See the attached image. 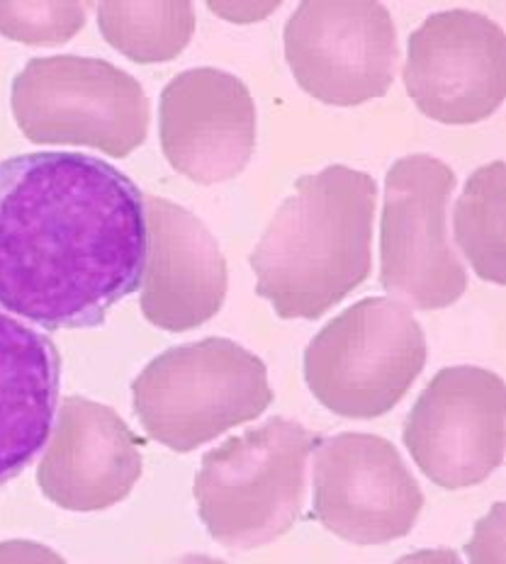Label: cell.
Listing matches in <instances>:
<instances>
[{
    "label": "cell",
    "mask_w": 506,
    "mask_h": 564,
    "mask_svg": "<svg viewBox=\"0 0 506 564\" xmlns=\"http://www.w3.org/2000/svg\"><path fill=\"white\" fill-rule=\"evenodd\" d=\"M144 193L64 151L0 163V307L50 332L100 326L141 285Z\"/></svg>",
    "instance_id": "6da1fadb"
},
{
    "label": "cell",
    "mask_w": 506,
    "mask_h": 564,
    "mask_svg": "<svg viewBox=\"0 0 506 564\" xmlns=\"http://www.w3.org/2000/svg\"><path fill=\"white\" fill-rule=\"evenodd\" d=\"M373 175L329 166L302 175L251 253L258 297L280 319H320L373 268Z\"/></svg>",
    "instance_id": "7a4b0ae2"
},
{
    "label": "cell",
    "mask_w": 506,
    "mask_h": 564,
    "mask_svg": "<svg viewBox=\"0 0 506 564\" xmlns=\"http://www.w3.org/2000/svg\"><path fill=\"white\" fill-rule=\"evenodd\" d=\"M316 443L314 431L276 416L209 451L193 489L207 533L239 552L286 535L302 513Z\"/></svg>",
    "instance_id": "3957f363"
},
{
    "label": "cell",
    "mask_w": 506,
    "mask_h": 564,
    "mask_svg": "<svg viewBox=\"0 0 506 564\" xmlns=\"http://www.w3.org/2000/svg\"><path fill=\"white\" fill-rule=\"evenodd\" d=\"M132 394L141 426L175 453L258 419L273 402L263 360L229 338L161 352L141 370Z\"/></svg>",
    "instance_id": "277c9868"
},
{
    "label": "cell",
    "mask_w": 506,
    "mask_h": 564,
    "mask_svg": "<svg viewBox=\"0 0 506 564\" xmlns=\"http://www.w3.org/2000/svg\"><path fill=\"white\" fill-rule=\"evenodd\" d=\"M427 356V338L407 304L368 297L312 338L304 350V380L334 414L375 419L402 402Z\"/></svg>",
    "instance_id": "5b68a950"
},
{
    "label": "cell",
    "mask_w": 506,
    "mask_h": 564,
    "mask_svg": "<svg viewBox=\"0 0 506 564\" xmlns=\"http://www.w3.org/2000/svg\"><path fill=\"white\" fill-rule=\"evenodd\" d=\"M13 115L32 144L125 159L144 144L149 98L134 76L93 56H37L13 80Z\"/></svg>",
    "instance_id": "8992f818"
},
{
    "label": "cell",
    "mask_w": 506,
    "mask_h": 564,
    "mask_svg": "<svg viewBox=\"0 0 506 564\" xmlns=\"http://www.w3.org/2000/svg\"><path fill=\"white\" fill-rule=\"evenodd\" d=\"M453 169L437 156L411 154L387 173L380 225V282L419 310L451 307L465 295L467 273L445 231Z\"/></svg>",
    "instance_id": "52a82bcc"
},
{
    "label": "cell",
    "mask_w": 506,
    "mask_h": 564,
    "mask_svg": "<svg viewBox=\"0 0 506 564\" xmlns=\"http://www.w3.org/2000/svg\"><path fill=\"white\" fill-rule=\"evenodd\" d=\"M286 56L304 93L353 108L383 98L395 80V20L375 0H304L286 25Z\"/></svg>",
    "instance_id": "ba28073f"
},
{
    "label": "cell",
    "mask_w": 506,
    "mask_h": 564,
    "mask_svg": "<svg viewBox=\"0 0 506 564\" xmlns=\"http://www.w3.org/2000/svg\"><path fill=\"white\" fill-rule=\"evenodd\" d=\"M405 445L433 485L457 491L485 481L504 460V380L475 366L443 368L411 409Z\"/></svg>",
    "instance_id": "9c48e42d"
},
{
    "label": "cell",
    "mask_w": 506,
    "mask_h": 564,
    "mask_svg": "<svg viewBox=\"0 0 506 564\" xmlns=\"http://www.w3.org/2000/svg\"><path fill=\"white\" fill-rule=\"evenodd\" d=\"M423 494L390 441L338 433L314 445V516L353 545H383L409 535Z\"/></svg>",
    "instance_id": "30bf717a"
},
{
    "label": "cell",
    "mask_w": 506,
    "mask_h": 564,
    "mask_svg": "<svg viewBox=\"0 0 506 564\" xmlns=\"http://www.w3.org/2000/svg\"><path fill=\"white\" fill-rule=\"evenodd\" d=\"M405 86L417 108L441 124H477L506 98V37L473 10H443L411 32Z\"/></svg>",
    "instance_id": "8fae6325"
},
{
    "label": "cell",
    "mask_w": 506,
    "mask_h": 564,
    "mask_svg": "<svg viewBox=\"0 0 506 564\" xmlns=\"http://www.w3.org/2000/svg\"><path fill=\"white\" fill-rule=\"evenodd\" d=\"M163 156L185 178L217 185L237 178L256 149V105L241 78L222 68H191L161 93Z\"/></svg>",
    "instance_id": "7c38bea8"
},
{
    "label": "cell",
    "mask_w": 506,
    "mask_h": 564,
    "mask_svg": "<svg viewBox=\"0 0 506 564\" xmlns=\"http://www.w3.org/2000/svg\"><path fill=\"white\" fill-rule=\"evenodd\" d=\"M147 261L141 312L163 332H187L215 316L227 297V261L193 212L144 195Z\"/></svg>",
    "instance_id": "4fadbf2b"
},
{
    "label": "cell",
    "mask_w": 506,
    "mask_h": 564,
    "mask_svg": "<svg viewBox=\"0 0 506 564\" xmlns=\"http://www.w3.org/2000/svg\"><path fill=\"white\" fill-rule=\"evenodd\" d=\"M37 481L66 511H103L129 497L141 477L139 438L110 406L66 397L56 409Z\"/></svg>",
    "instance_id": "5bb4252c"
},
{
    "label": "cell",
    "mask_w": 506,
    "mask_h": 564,
    "mask_svg": "<svg viewBox=\"0 0 506 564\" xmlns=\"http://www.w3.org/2000/svg\"><path fill=\"white\" fill-rule=\"evenodd\" d=\"M58 387L62 356L54 340L0 312V487L50 441Z\"/></svg>",
    "instance_id": "9a60e30c"
},
{
    "label": "cell",
    "mask_w": 506,
    "mask_h": 564,
    "mask_svg": "<svg viewBox=\"0 0 506 564\" xmlns=\"http://www.w3.org/2000/svg\"><path fill=\"white\" fill-rule=\"evenodd\" d=\"M103 37L137 64H163L179 56L195 32V8L185 0L96 6Z\"/></svg>",
    "instance_id": "2e32d148"
},
{
    "label": "cell",
    "mask_w": 506,
    "mask_h": 564,
    "mask_svg": "<svg viewBox=\"0 0 506 564\" xmlns=\"http://www.w3.org/2000/svg\"><path fill=\"white\" fill-rule=\"evenodd\" d=\"M455 241L475 273L504 285V163L477 169L455 205Z\"/></svg>",
    "instance_id": "e0dca14e"
},
{
    "label": "cell",
    "mask_w": 506,
    "mask_h": 564,
    "mask_svg": "<svg viewBox=\"0 0 506 564\" xmlns=\"http://www.w3.org/2000/svg\"><path fill=\"white\" fill-rule=\"evenodd\" d=\"M86 13V3H0V34L32 46H56L84 30Z\"/></svg>",
    "instance_id": "ac0fdd59"
},
{
    "label": "cell",
    "mask_w": 506,
    "mask_h": 564,
    "mask_svg": "<svg viewBox=\"0 0 506 564\" xmlns=\"http://www.w3.org/2000/svg\"><path fill=\"white\" fill-rule=\"evenodd\" d=\"M504 545V503H497L487 519L477 523L473 543L467 545L473 564H502Z\"/></svg>",
    "instance_id": "d6986e66"
},
{
    "label": "cell",
    "mask_w": 506,
    "mask_h": 564,
    "mask_svg": "<svg viewBox=\"0 0 506 564\" xmlns=\"http://www.w3.org/2000/svg\"><path fill=\"white\" fill-rule=\"evenodd\" d=\"M0 564H66L52 547L34 540H6L0 543Z\"/></svg>",
    "instance_id": "ffe728a7"
},
{
    "label": "cell",
    "mask_w": 506,
    "mask_h": 564,
    "mask_svg": "<svg viewBox=\"0 0 506 564\" xmlns=\"http://www.w3.org/2000/svg\"><path fill=\"white\" fill-rule=\"evenodd\" d=\"M207 8L219 18L237 22V25H249V22H261L270 13H276L280 3L278 0L273 3H207Z\"/></svg>",
    "instance_id": "44dd1931"
},
{
    "label": "cell",
    "mask_w": 506,
    "mask_h": 564,
    "mask_svg": "<svg viewBox=\"0 0 506 564\" xmlns=\"http://www.w3.org/2000/svg\"><path fill=\"white\" fill-rule=\"evenodd\" d=\"M395 564H463L453 550H419L399 557Z\"/></svg>",
    "instance_id": "7402d4cb"
},
{
    "label": "cell",
    "mask_w": 506,
    "mask_h": 564,
    "mask_svg": "<svg viewBox=\"0 0 506 564\" xmlns=\"http://www.w3.org/2000/svg\"><path fill=\"white\" fill-rule=\"evenodd\" d=\"M175 564H227V562H222L217 557H209V555H185Z\"/></svg>",
    "instance_id": "603a6c76"
}]
</instances>
